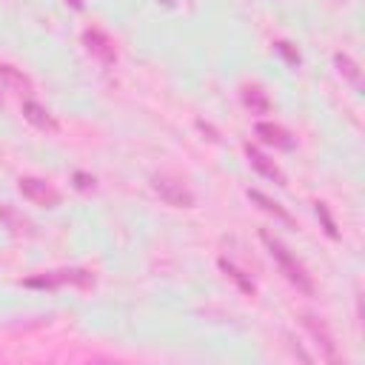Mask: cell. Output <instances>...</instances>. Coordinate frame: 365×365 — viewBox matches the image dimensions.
<instances>
[{
	"mask_svg": "<svg viewBox=\"0 0 365 365\" xmlns=\"http://www.w3.org/2000/svg\"><path fill=\"white\" fill-rule=\"evenodd\" d=\"M259 240L265 242V248H268V254L274 257V262L279 265V271L285 274V279L297 288V291H302V294H314V279H311V274L305 271V265L288 251V245L279 240V237H274L271 231H259Z\"/></svg>",
	"mask_w": 365,
	"mask_h": 365,
	"instance_id": "cell-1",
	"label": "cell"
},
{
	"mask_svg": "<svg viewBox=\"0 0 365 365\" xmlns=\"http://www.w3.org/2000/svg\"><path fill=\"white\" fill-rule=\"evenodd\" d=\"M20 285L23 288H37V291H54V288H63V285L91 291L94 288V271H88V268H57V271H43V274L26 277Z\"/></svg>",
	"mask_w": 365,
	"mask_h": 365,
	"instance_id": "cell-2",
	"label": "cell"
},
{
	"mask_svg": "<svg viewBox=\"0 0 365 365\" xmlns=\"http://www.w3.org/2000/svg\"><path fill=\"white\" fill-rule=\"evenodd\" d=\"M151 188H154V194H157L165 205H174V208H194V202H197L194 191H191L182 180L168 177V174H154V177H151Z\"/></svg>",
	"mask_w": 365,
	"mask_h": 365,
	"instance_id": "cell-3",
	"label": "cell"
},
{
	"mask_svg": "<svg viewBox=\"0 0 365 365\" xmlns=\"http://www.w3.org/2000/svg\"><path fill=\"white\" fill-rule=\"evenodd\" d=\"M17 188H20V194H23L29 202H34V205H40V208H57V205L63 202V194H60L51 182L40 180V177H20V180H17Z\"/></svg>",
	"mask_w": 365,
	"mask_h": 365,
	"instance_id": "cell-4",
	"label": "cell"
},
{
	"mask_svg": "<svg viewBox=\"0 0 365 365\" xmlns=\"http://www.w3.org/2000/svg\"><path fill=\"white\" fill-rule=\"evenodd\" d=\"M83 46H86V51L100 63V66H114L117 63V46H114V40L103 31V29H97V26H91V29H86L83 31Z\"/></svg>",
	"mask_w": 365,
	"mask_h": 365,
	"instance_id": "cell-5",
	"label": "cell"
},
{
	"mask_svg": "<svg viewBox=\"0 0 365 365\" xmlns=\"http://www.w3.org/2000/svg\"><path fill=\"white\" fill-rule=\"evenodd\" d=\"M302 325H305V331L314 336V342L319 345L322 356H325L328 362H336V359H339V354H336V345H334V334L328 331L325 319H322V317H317V314H302Z\"/></svg>",
	"mask_w": 365,
	"mask_h": 365,
	"instance_id": "cell-6",
	"label": "cell"
},
{
	"mask_svg": "<svg viewBox=\"0 0 365 365\" xmlns=\"http://www.w3.org/2000/svg\"><path fill=\"white\" fill-rule=\"evenodd\" d=\"M254 131H257V137H259L262 143H268V145H274V148H279V151H294V145H297L294 134H291L288 128H282L279 123L259 120V123L254 125Z\"/></svg>",
	"mask_w": 365,
	"mask_h": 365,
	"instance_id": "cell-7",
	"label": "cell"
},
{
	"mask_svg": "<svg viewBox=\"0 0 365 365\" xmlns=\"http://www.w3.org/2000/svg\"><path fill=\"white\" fill-rule=\"evenodd\" d=\"M245 157H248V163H251V168H257L265 180H271V182H277V185H288V177H285V171L271 160V157H265L257 145H251V143H245Z\"/></svg>",
	"mask_w": 365,
	"mask_h": 365,
	"instance_id": "cell-8",
	"label": "cell"
},
{
	"mask_svg": "<svg viewBox=\"0 0 365 365\" xmlns=\"http://www.w3.org/2000/svg\"><path fill=\"white\" fill-rule=\"evenodd\" d=\"M23 117L34 125V128H40V131H46V134H57V120H54V114L46 108V106H40V103H34V100H26L23 103Z\"/></svg>",
	"mask_w": 365,
	"mask_h": 365,
	"instance_id": "cell-9",
	"label": "cell"
},
{
	"mask_svg": "<svg viewBox=\"0 0 365 365\" xmlns=\"http://www.w3.org/2000/svg\"><path fill=\"white\" fill-rule=\"evenodd\" d=\"M245 194H248V200H251L254 205H259V208H262L265 214H271L274 220H279V222H285V225H297V220H294V217H291V214H288L277 200H271L268 194H262L259 188H248Z\"/></svg>",
	"mask_w": 365,
	"mask_h": 365,
	"instance_id": "cell-10",
	"label": "cell"
},
{
	"mask_svg": "<svg viewBox=\"0 0 365 365\" xmlns=\"http://www.w3.org/2000/svg\"><path fill=\"white\" fill-rule=\"evenodd\" d=\"M0 222L11 231V234H20V237H34L37 234V228H34V222L29 220V217H23L17 208H11V205H0Z\"/></svg>",
	"mask_w": 365,
	"mask_h": 365,
	"instance_id": "cell-11",
	"label": "cell"
},
{
	"mask_svg": "<svg viewBox=\"0 0 365 365\" xmlns=\"http://www.w3.org/2000/svg\"><path fill=\"white\" fill-rule=\"evenodd\" d=\"M0 86H6L14 94H31V80L29 74H23L20 68H14L11 63H0Z\"/></svg>",
	"mask_w": 365,
	"mask_h": 365,
	"instance_id": "cell-12",
	"label": "cell"
},
{
	"mask_svg": "<svg viewBox=\"0 0 365 365\" xmlns=\"http://www.w3.org/2000/svg\"><path fill=\"white\" fill-rule=\"evenodd\" d=\"M334 66H336L339 77H342L345 83H351L354 91H362V68H359L356 60H351L345 51H336V54H334Z\"/></svg>",
	"mask_w": 365,
	"mask_h": 365,
	"instance_id": "cell-13",
	"label": "cell"
},
{
	"mask_svg": "<svg viewBox=\"0 0 365 365\" xmlns=\"http://www.w3.org/2000/svg\"><path fill=\"white\" fill-rule=\"evenodd\" d=\"M242 103H245V108H251L254 114L271 111V100H268V94H265L259 86H242Z\"/></svg>",
	"mask_w": 365,
	"mask_h": 365,
	"instance_id": "cell-14",
	"label": "cell"
},
{
	"mask_svg": "<svg viewBox=\"0 0 365 365\" xmlns=\"http://www.w3.org/2000/svg\"><path fill=\"white\" fill-rule=\"evenodd\" d=\"M220 268H222V271L237 282V288H240L242 294H254V282H251V277H245V271H240V268H237L234 262H228L225 257L220 259Z\"/></svg>",
	"mask_w": 365,
	"mask_h": 365,
	"instance_id": "cell-15",
	"label": "cell"
},
{
	"mask_svg": "<svg viewBox=\"0 0 365 365\" xmlns=\"http://www.w3.org/2000/svg\"><path fill=\"white\" fill-rule=\"evenodd\" d=\"M314 211H317V220L322 222V231H325L331 240H339V228H336V222H334V217H331V211H328V202L317 200V202H314Z\"/></svg>",
	"mask_w": 365,
	"mask_h": 365,
	"instance_id": "cell-16",
	"label": "cell"
},
{
	"mask_svg": "<svg viewBox=\"0 0 365 365\" xmlns=\"http://www.w3.org/2000/svg\"><path fill=\"white\" fill-rule=\"evenodd\" d=\"M274 51H277L288 66H299V60H302L299 51H297V46L288 43V40H277V43H274Z\"/></svg>",
	"mask_w": 365,
	"mask_h": 365,
	"instance_id": "cell-17",
	"label": "cell"
},
{
	"mask_svg": "<svg viewBox=\"0 0 365 365\" xmlns=\"http://www.w3.org/2000/svg\"><path fill=\"white\" fill-rule=\"evenodd\" d=\"M74 188H80V191H94V177L91 174H86V171H74Z\"/></svg>",
	"mask_w": 365,
	"mask_h": 365,
	"instance_id": "cell-18",
	"label": "cell"
},
{
	"mask_svg": "<svg viewBox=\"0 0 365 365\" xmlns=\"http://www.w3.org/2000/svg\"><path fill=\"white\" fill-rule=\"evenodd\" d=\"M66 6H71L74 11H83V6H86V3H83V0H66Z\"/></svg>",
	"mask_w": 365,
	"mask_h": 365,
	"instance_id": "cell-19",
	"label": "cell"
},
{
	"mask_svg": "<svg viewBox=\"0 0 365 365\" xmlns=\"http://www.w3.org/2000/svg\"><path fill=\"white\" fill-rule=\"evenodd\" d=\"M163 3H165V6H174V0H163Z\"/></svg>",
	"mask_w": 365,
	"mask_h": 365,
	"instance_id": "cell-20",
	"label": "cell"
},
{
	"mask_svg": "<svg viewBox=\"0 0 365 365\" xmlns=\"http://www.w3.org/2000/svg\"><path fill=\"white\" fill-rule=\"evenodd\" d=\"M0 106H3V97H0Z\"/></svg>",
	"mask_w": 365,
	"mask_h": 365,
	"instance_id": "cell-21",
	"label": "cell"
}]
</instances>
